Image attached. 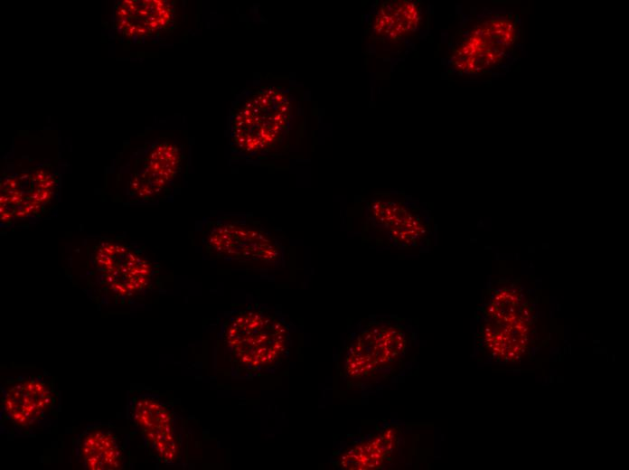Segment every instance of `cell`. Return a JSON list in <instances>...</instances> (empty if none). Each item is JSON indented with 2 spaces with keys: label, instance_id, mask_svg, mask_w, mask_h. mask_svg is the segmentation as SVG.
<instances>
[{
  "label": "cell",
  "instance_id": "cell-1",
  "mask_svg": "<svg viewBox=\"0 0 629 470\" xmlns=\"http://www.w3.org/2000/svg\"><path fill=\"white\" fill-rule=\"evenodd\" d=\"M523 30L518 14L488 10L468 20L449 48L447 69L459 76L502 75L519 60Z\"/></svg>",
  "mask_w": 629,
  "mask_h": 470
},
{
  "label": "cell",
  "instance_id": "cell-2",
  "mask_svg": "<svg viewBox=\"0 0 629 470\" xmlns=\"http://www.w3.org/2000/svg\"><path fill=\"white\" fill-rule=\"evenodd\" d=\"M221 338L233 367L249 373L266 372L285 356L289 330L271 309L248 306L222 322Z\"/></svg>",
  "mask_w": 629,
  "mask_h": 470
},
{
  "label": "cell",
  "instance_id": "cell-3",
  "mask_svg": "<svg viewBox=\"0 0 629 470\" xmlns=\"http://www.w3.org/2000/svg\"><path fill=\"white\" fill-rule=\"evenodd\" d=\"M61 410V392L47 374L9 377L1 386L0 427L8 437L51 432Z\"/></svg>",
  "mask_w": 629,
  "mask_h": 470
},
{
  "label": "cell",
  "instance_id": "cell-4",
  "mask_svg": "<svg viewBox=\"0 0 629 470\" xmlns=\"http://www.w3.org/2000/svg\"><path fill=\"white\" fill-rule=\"evenodd\" d=\"M232 150L246 157L268 155L283 142L290 125L291 105L280 90L254 93L234 112Z\"/></svg>",
  "mask_w": 629,
  "mask_h": 470
},
{
  "label": "cell",
  "instance_id": "cell-5",
  "mask_svg": "<svg viewBox=\"0 0 629 470\" xmlns=\"http://www.w3.org/2000/svg\"><path fill=\"white\" fill-rule=\"evenodd\" d=\"M202 243L216 258L253 266H276L284 258L281 241L258 221L244 217L207 221Z\"/></svg>",
  "mask_w": 629,
  "mask_h": 470
},
{
  "label": "cell",
  "instance_id": "cell-6",
  "mask_svg": "<svg viewBox=\"0 0 629 470\" xmlns=\"http://www.w3.org/2000/svg\"><path fill=\"white\" fill-rule=\"evenodd\" d=\"M126 415L155 459L166 465H178L183 460V423L170 404L158 394L130 390L127 398Z\"/></svg>",
  "mask_w": 629,
  "mask_h": 470
},
{
  "label": "cell",
  "instance_id": "cell-7",
  "mask_svg": "<svg viewBox=\"0 0 629 470\" xmlns=\"http://www.w3.org/2000/svg\"><path fill=\"white\" fill-rule=\"evenodd\" d=\"M96 280L114 300H129L149 290L155 277V263L128 243L105 239L91 254Z\"/></svg>",
  "mask_w": 629,
  "mask_h": 470
},
{
  "label": "cell",
  "instance_id": "cell-8",
  "mask_svg": "<svg viewBox=\"0 0 629 470\" xmlns=\"http://www.w3.org/2000/svg\"><path fill=\"white\" fill-rule=\"evenodd\" d=\"M408 344V332L388 318L369 321L347 347L343 372L349 379H369L400 358Z\"/></svg>",
  "mask_w": 629,
  "mask_h": 470
},
{
  "label": "cell",
  "instance_id": "cell-9",
  "mask_svg": "<svg viewBox=\"0 0 629 470\" xmlns=\"http://www.w3.org/2000/svg\"><path fill=\"white\" fill-rule=\"evenodd\" d=\"M367 221L393 246L408 249L427 242L429 224L419 206L406 199H373L366 206Z\"/></svg>",
  "mask_w": 629,
  "mask_h": 470
},
{
  "label": "cell",
  "instance_id": "cell-10",
  "mask_svg": "<svg viewBox=\"0 0 629 470\" xmlns=\"http://www.w3.org/2000/svg\"><path fill=\"white\" fill-rule=\"evenodd\" d=\"M77 462L89 470H119L128 465L127 440L109 423L88 425L74 443Z\"/></svg>",
  "mask_w": 629,
  "mask_h": 470
},
{
  "label": "cell",
  "instance_id": "cell-11",
  "mask_svg": "<svg viewBox=\"0 0 629 470\" xmlns=\"http://www.w3.org/2000/svg\"><path fill=\"white\" fill-rule=\"evenodd\" d=\"M182 154L172 144L155 146L143 160V166L131 183L133 192L144 200L153 199L167 188L180 169Z\"/></svg>",
  "mask_w": 629,
  "mask_h": 470
},
{
  "label": "cell",
  "instance_id": "cell-12",
  "mask_svg": "<svg viewBox=\"0 0 629 470\" xmlns=\"http://www.w3.org/2000/svg\"><path fill=\"white\" fill-rule=\"evenodd\" d=\"M398 435L396 427H386L346 447L335 465L343 469H380L392 460Z\"/></svg>",
  "mask_w": 629,
  "mask_h": 470
},
{
  "label": "cell",
  "instance_id": "cell-13",
  "mask_svg": "<svg viewBox=\"0 0 629 470\" xmlns=\"http://www.w3.org/2000/svg\"><path fill=\"white\" fill-rule=\"evenodd\" d=\"M423 19L421 5L410 0L386 1L375 12L371 22L372 35L393 41L416 32Z\"/></svg>",
  "mask_w": 629,
  "mask_h": 470
},
{
  "label": "cell",
  "instance_id": "cell-14",
  "mask_svg": "<svg viewBox=\"0 0 629 470\" xmlns=\"http://www.w3.org/2000/svg\"><path fill=\"white\" fill-rule=\"evenodd\" d=\"M116 12L126 14L127 18H116L122 27L132 29L131 33L141 37L160 33L172 23L174 9L166 1H124Z\"/></svg>",
  "mask_w": 629,
  "mask_h": 470
}]
</instances>
